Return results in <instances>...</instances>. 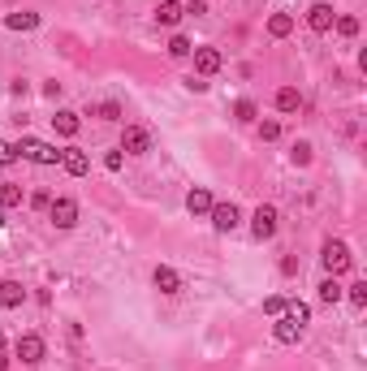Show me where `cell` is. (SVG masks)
<instances>
[{"label": "cell", "instance_id": "1", "mask_svg": "<svg viewBox=\"0 0 367 371\" xmlns=\"http://www.w3.org/2000/svg\"><path fill=\"white\" fill-rule=\"evenodd\" d=\"M320 263H324V272H329V277H341V272H350L354 255H350V246H346V242L329 238V242L320 246Z\"/></svg>", "mask_w": 367, "mask_h": 371}, {"label": "cell", "instance_id": "2", "mask_svg": "<svg viewBox=\"0 0 367 371\" xmlns=\"http://www.w3.org/2000/svg\"><path fill=\"white\" fill-rule=\"evenodd\" d=\"M17 156L31 160V164H61V152L52 143H39V138H22L17 143Z\"/></svg>", "mask_w": 367, "mask_h": 371}, {"label": "cell", "instance_id": "3", "mask_svg": "<svg viewBox=\"0 0 367 371\" xmlns=\"http://www.w3.org/2000/svg\"><path fill=\"white\" fill-rule=\"evenodd\" d=\"M277 220H281V212H277L273 203H259L255 216H251V233H255L259 242H268V238L277 233Z\"/></svg>", "mask_w": 367, "mask_h": 371}, {"label": "cell", "instance_id": "4", "mask_svg": "<svg viewBox=\"0 0 367 371\" xmlns=\"http://www.w3.org/2000/svg\"><path fill=\"white\" fill-rule=\"evenodd\" d=\"M212 229L216 233H233L238 225H242V212H238V203H212Z\"/></svg>", "mask_w": 367, "mask_h": 371}, {"label": "cell", "instance_id": "5", "mask_svg": "<svg viewBox=\"0 0 367 371\" xmlns=\"http://www.w3.org/2000/svg\"><path fill=\"white\" fill-rule=\"evenodd\" d=\"M48 220H52L57 229H73L78 225V203L73 199H52L48 203Z\"/></svg>", "mask_w": 367, "mask_h": 371}, {"label": "cell", "instance_id": "6", "mask_svg": "<svg viewBox=\"0 0 367 371\" xmlns=\"http://www.w3.org/2000/svg\"><path fill=\"white\" fill-rule=\"evenodd\" d=\"M13 350H17V358H22V363H31V367H35V363H43L48 345H43V337H39V333H22Z\"/></svg>", "mask_w": 367, "mask_h": 371}, {"label": "cell", "instance_id": "7", "mask_svg": "<svg viewBox=\"0 0 367 371\" xmlns=\"http://www.w3.org/2000/svg\"><path fill=\"white\" fill-rule=\"evenodd\" d=\"M121 152H126V156H147V152H152V134H147L143 126H126V134H121Z\"/></svg>", "mask_w": 367, "mask_h": 371}, {"label": "cell", "instance_id": "8", "mask_svg": "<svg viewBox=\"0 0 367 371\" xmlns=\"http://www.w3.org/2000/svg\"><path fill=\"white\" fill-rule=\"evenodd\" d=\"M333 22H337V13H333V5H324V0H315V5L307 9V27H311L315 35L333 31Z\"/></svg>", "mask_w": 367, "mask_h": 371}, {"label": "cell", "instance_id": "9", "mask_svg": "<svg viewBox=\"0 0 367 371\" xmlns=\"http://www.w3.org/2000/svg\"><path fill=\"white\" fill-rule=\"evenodd\" d=\"M303 328H307V324H298V319H294L289 311H281V315H277V324H273V337H277L281 345H294V341L303 337Z\"/></svg>", "mask_w": 367, "mask_h": 371}, {"label": "cell", "instance_id": "10", "mask_svg": "<svg viewBox=\"0 0 367 371\" xmlns=\"http://www.w3.org/2000/svg\"><path fill=\"white\" fill-rule=\"evenodd\" d=\"M61 168L69 173V177H87V173H91V156L78 152V147H65V152H61Z\"/></svg>", "mask_w": 367, "mask_h": 371}, {"label": "cell", "instance_id": "11", "mask_svg": "<svg viewBox=\"0 0 367 371\" xmlns=\"http://www.w3.org/2000/svg\"><path fill=\"white\" fill-rule=\"evenodd\" d=\"M220 65H225V57H220V48H194V69H199L203 78L220 73Z\"/></svg>", "mask_w": 367, "mask_h": 371}, {"label": "cell", "instance_id": "12", "mask_svg": "<svg viewBox=\"0 0 367 371\" xmlns=\"http://www.w3.org/2000/svg\"><path fill=\"white\" fill-rule=\"evenodd\" d=\"M186 212H190V216H208V212H212V190H208V186H194V190L186 194Z\"/></svg>", "mask_w": 367, "mask_h": 371}, {"label": "cell", "instance_id": "13", "mask_svg": "<svg viewBox=\"0 0 367 371\" xmlns=\"http://www.w3.org/2000/svg\"><path fill=\"white\" fill-rule=\"evenodd\" d=\"M152 285H156L160 293H178V289H182V277H178L173 268H164V263H160V268L152 272Z\"/></svg>", "mask_w": 367, "mask_h": 371}, {"label": "cell", "instance_id": "14", "mask_svg": "<svg viewBox=\"0 0 367 371\" xmlns=\"http://www.w3.org/2000/svg\"><path fill=\"white\" fill-rule=\"evenodd\" d=\"M22 303H27V289H22L17 281H0V307L13 311V307H22Z\"/></svg>", "mask_w": 367, "mask_h": 371}, {"label": "cell", "instance_id": "15", "mask_svg": "<svg viewBox=\"0 0 367 371\" xmlns=\"http://www.w3.org/2000/svg\"><path fill=\"white\" fill-rule=\"evenodd\" d=\"M182 17H186V9L178 5V0H160V5H156V22H160V27H178Z\"/></svg>", "mask_w": 367, "mask_h": 371}, {"label": "cell", "instance_id": "16", "mask_svg": "<svg viewBox=\"0 0 367 371\" xmlns=\"http://www.w3.org/2000/svg\"><path fill=\"white\" fill-rule=\"evenodd\" d=\"M52 126H57V134H61V138H73V134H78V126H82V121H78V112L61 108V112L52 117Z\"/></svg>", "mask_w": 367, "mask_h": 371}, {"label": "cell", "instance_id": "17", "mask_svg": "<svg viewBox=\"0 0 367 371\" xmlns=\"http://www.w3.org/2000/svg\"><path fill=\"white\" fill-rule=\"evenodd\" d=\"M277 108H281V112H298V108H303V95L294 91V87H281V91H277Z\"/></svg>", "mask_w": 367, "mask_h": 371}, {"label": "cell", "instance_id": "18", "mask_svg": "<svg viewBox=\"0 0 367 371\" xmlns=\"http://www.w3.org/2000/svg\"><path fill=\"white\" fill-rule=\"evenodd\" d=\"M294 31V17L289 13H273V17H268V35H273V39H285Z\"/></svg>", "mask_w": 367, "mask_h": 371}, {"label": "cell", "instance_id": "19", "mask_svg": "<svg viewBox=\"0 0 367 371\" xmlns=\"http://www.w3.org/2000/svg\"><path fill=\"white\" fill-rule=\"evenodd\" d=\"M5 27H9V31H35V27H39V13H9Z\"/></svg>", "mask_w": 367, "mask_h": 371}, {"label": "cell", "instance_id": "20", "mask_svg": "<svg viewBox=\"0 0 367 371\" xmlns=\"http://www.w3.org/2000/svg\"><path fill=\"white\" fill-rule=\"evenodd\" d=\"M341 298H346V289H341V285H337V277H329V281H320V303H329V307H333V303H341Z\"/></svg>", "mask_w": 367, "mask_h": 371}, {"label": "cell", "instance_id": "21", "mask_svg": "<svg viewBox=\"0 0 367 371\" xmlns=\"http://www.w3.org/2000/svg\"><path fill=\"white\" fill-rule=\"evenodd\" d=\"M194 52V43L186 39V35H173V39H168V57H178V61H186Z\"/></svg>", "mask_w": 367, "mask_h": 371}, {"label": "cell", "instance_id": "22", "mask_svg": "<svg viewBox=\"0 0 367 371\" xmlns=\"http://www.w3.org/2000/svg\"><path fill=\"white\" fill-rule=\"evenodd\" d=\"M0 208H5V212L22 208V186H0Z\"/></svg>", "mask_w": 367, "mask_h": 371}, {"label": "cell", "instance_id": "23", "mask_svg": "<svg viewBox=\"0 0 367 371\" xmlns=\"http://www.w3.org/2000/svg\"><path fill=\"white\" fill-rule=\"evenodd\" d=\"M289 164L307 168V164H311V143H294V147H289Z\"/></svg>", "mask_w": 367, "mask_h": 371}, {"label": "cell", "instance_id": "24", "mask_svg": "<svg viewBox=\"0 0 367 371\" xmlns=\"http://www.w3.org/2000/svg\"><path fill=\"white\" fill-rule=\"evenodd\" d=\"M91 117H104V121H121V104L117 100H104V104H95Z\"/></svg>", "mask_w": 367, "mask_h": 371}, {"label": "cell", "instance_id": "25", "mask_svg": "<svg viewBox=\"0 0 367 371\" xmlns=\"http://www.w3.org/2000/svg\"><path fill=\"white\" fill-rule=\"evenodd\" d=\"M233 117H238V121H255V117H259L255 100H238V104H233Z\"/></svg>", "mask_w": 367, "mask_h": 371}, {"label": "cell", "instance_id": "26", "mask_svg": "<svg viewBox=\"0 0 367 371\" xmlns=\"http://www.w3.org/2000/svg\"><path fill=\"white\" fill-rule=\"evenodd\" d=\"M333 27H337V35H346V39H354V35H359V17H350V13H346V17H337Z\"/></svg>", "mask_w": 367, "mask_h": 371}, {"label": "cell", "instance_id": "27", "mask_svg": "<svg viewBox=\"0 0 367 371\" xmlns=\"http://www.w3.org/2000/svg\"><path fill=\"white\" fill-rule=\"evenodd\" d=\"M259 138L264 143H277L281 138V121H259Z\"/></svg>", "mask_w": 367, "mask_h": 371}, {"label": "cell", "instance_id": "28", "mask_svg": "<svg viewBox=\"0 0 367 371\" xmlns=\"http://www.w3.org/2000/svg\"><path fill=\"white\" fill-rule=\"evenodd\" d=\"M285 311L298 319V324H311V307H307V303H285Z\"/></svg>", "mask_w": 367, "mask_h": 371}, {"label": "cell", "instance_id": "29", "mask_svg": "<svg viewBox=\"0 0 367 371\" xmlns=\"http://www.w3.org/2000/svg\"><path fill=\"white\" fill-rule=\"evenodd\" d=\"M346 298L354 303V307H367V285L359 281V285H350V293H346Z\"/></svg>", "mask_w": 367, "mask_h": 371}, {"label": "cell", "instance_id": "30", "mask_svg": "<svg viewBox=\"0 0 367 371\" xmlns=\"http://www.w3.org/2000/svg\"><path fill=\"white\" fill-rule=\"evenodd\" d=\"M13 160H17V147L0 138V164H13Z\"/></svg>", "mask_w": 367, "mask_h": 371}, {"label": "cell", "instance_id": "31", "mask_svg": "<svg viewBox=\"0 0 367 371\" xmlns=\"http://www.w3.org/2000/svg\"><path fill=\"white\" fill-rule=\"evenodd\" d=\"M121 164H126V156H121V147H117V152H108V156H104V168H108V173H117Z\"/></svg>", "mask_w": 367, "mask_h": 371}, {"label": "cell", "instance_id": "32", "mask_svg": "<svg viewBox=\"0 0 367 371\" xmlns=\"http://www.w3.org/2000/svg\"><path fill=\"white\" fill-rule=\"evenodd\" d=\"M48 203H52V194H48V190H35V194H31V208L48 212Z\"/></svg>", "mask_w": 367, "mask_h": 371}, {"label": "cell", "instance_id": "33", "mask_svg": "<svg viewBox=\"0 0 367 371\" xmlns=\"http://www.w3.org/2000/svg\"><path fill=\"white\" fill-rule=\"evenodd\" d=\"M264 311L268 315H281L285 311V298H277V293H273V298H264Z\"/></svg>", "mask_w": 367, "mask_h": 371}, {"label": "cell", "instance_id": "34", "mask_svg": "<svg viewBox=\"0 0 367 371\" xmlns=\"http://www.w3.org/2000/svg\"><path fill=\"white\" fill-rule=\"evenodd\" d=\"M281 272H285V277H294V272H298V259L285 255V259H281Z\"/></svg>", "mask_w": 367, "mask_h": 371}, {"label": "cell", "instance_id": "35", "mask_svg": "<svg viewBox=\"0 0 367 371\" xmlns=\"http://www.w3.org/2000/svg\"><path fill=\"white\" fill-rule=\"evenodd\" d=\"M182 9H186V13H203V9H208V0H190V5H182Z\"/></svg>", "mask_w": 367, "mask_h": 371}, {"label": "cell", "instance_id": "36", "mask_svg": "<svg viewBox=\"0 0 367 371\" xmlns=\"http://www.w3.org/2000/svg\"><path fill=\"white\" fill-rule=\"evenodd\" d=\"M0 371H9V358H5V354H0Z\"/></svg>", "mask_w": 367, "mask_h": 371}, {"label": "cell", "instance_id": "37", "mask_svg": "<svg viewBox=\"0 0 367 371\" xmlns=\"http://www.w3.org/2000/svg\"><path fill=\"white\" fill-rule=\"evenodd\" d=\"M0 225H5V208H0Z\"/></svg>", "mask_w": 367, "mask_h": 371}, {"label": "cell", "instance_id": "38", "mask_svg": "<svg viewBox=\"0 0 367 371\" xmlns=\"http://www.w3.org/2000/svg\"><path fill=\"white\" fill-rule=\"evenodd\" d=\"M0 350H5V333H0Z\"/></svg>", "mask_w": 367, "mask_h": 371}]
</instances>
